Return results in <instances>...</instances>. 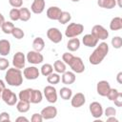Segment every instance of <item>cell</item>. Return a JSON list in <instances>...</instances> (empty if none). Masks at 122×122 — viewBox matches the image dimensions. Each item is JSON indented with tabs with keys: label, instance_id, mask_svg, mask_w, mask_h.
<instances>
[{
	"label": "cell",
	"instance_id": "37",
	"mask_svg": "<svg viewBox=\"0 0 122 122\" xmlns=\"http://www.w3.org/2000/svg\"><path fill=\"white\" fill-rule=\"evenodd\" d=\"M112 46L114 49H120L122 46V39L120 36H113L112 39Z\"/></svg>",
	"mask_w": 122,
	"mask_h": 122
},
{
	"label": "cell",
	"instance_id": "31",
	"mask_svg": "<svg viewBox=\"0 0 122 122\" xmlns=\"http://www.w3.org/2000/svg\"><path fill=\"white\" fill-rule=\"evenodd\" d=\"M13 28H14V25L10 21H5L1 26L2 31L6 34H11V31H12Z\"/></svg>",
	"mask_w": 122,
	"mask_h": 122
},
{
	"label": "cell",
	"instance_id": "35",
	"mask_svg": "<svg viewBox=\"0 0 122 122\" xmlns=\"http://www.w3.org/2000/svg\"><path fill=\"white\" fill-rule=\"evenodd\" d=\"M11 35L14 38H16V39H22L25 36V33H24V31H23L22 29L14 27L13 30H12V31H11Z\"/></svg>",
	"mask_w": 122,
	"mask_h": 122
},
{
	"label": "cell",
	"instance_id": "11",
	"mask_svg": "<svg viewBox=\"0 0 122 122\" xmlns=\"http://www.w3.org/2000/svg\"><path fill=\"white\" fill-rule=\"evenodd\" d=\"M40 75V71L38 70V68H36L35 66H30V67H27L24 69L23 71V76L28 79V80H34L37 79Z\"/></svg>",
	"mask_w": 122,
	"mask_h": 122
},
{
	"label": "cell",
	"instance_id": "2",
	"mask_svg": "<svg viewBox=\"0 0 122 122\" xmlns=\"http://www.w3.org/2000/svg\"><path fill=\"white\" fill-rule=\"evenodd\" d=\"M5 81L8 85L12 87H19L23 83V73L20 69L10 68L5 74Z\"/></svg>",
	"mask_w": 122,
	"mask_h": 122
},
{
	"label": "cell",
	"instance_id": "41",
	"mask_svg": "<svg viewBox=\"0 0 122 122\" xmlns=\"http://www.w3.org/2000/svg\"><path fill=\"white\" fill-rule=\"evenodd\" d=\"M9 4L12 8H21L23 6V0H9Z\"/></svg>",
	"mask_w": 122,
	"mask_h": 122
},
{
	"label": "cell",
	"instance_id": "45",
	"mask_svg": "<svg viewBox=\"0 0 122 122\" xmlns=\"http://www.w3.org/2000/svg\"><path fill=\"white\" fill-rule=\"evenodd\" d=\"M116 81L118 82V84H122V72L119 71L116 75Z\"/></svg>",
	"mask_w": 122,
	"mask_h": 122
},
{
	"label": "cell",
	"instance_id": "19",
	"mask_svg": "<svg viewBox=\"0 0 122 122\" xmlns=\"http://www.w3.org/2000/svg\"><path fill=\"white\" fill-rule=\"evenodd\" d=\"M76 76L75 73L73 71H65L62 73V77H61V81L64 85H71L75 82Z\"/></svg>",
	"mask_w": 122,
	"mask_h": 122
},
{
	"label": "cell",
	"instance_id": "28",
	"mask_svg": "<svg viewBox=\"0 0 122 122\" xmlns=\"http://www.w3.org/2000/svg\"><path fill=\"white\" fill-rule=\"evenodd\" d=\"M19 13H20V19L23 22H27L30 19V10L28 8H20L19 9Z\"/></svg>",
	"mask_w": 122,
	"mask_h": 122
},
{
	"label": "cell",
	"instance_id": "40",
	"mask_svg": "<svg viewBox=\"0 0 122 122\" xmlns=\"http://www.w3.org/2000/svg\"><path fill=\"white\" fill-rule=\"evenodd\" d=\"M103 114H105L106 117H109V116H115V114H116V110H115L113 107H107L106 110L104 111Z\"/></svg>",
	"mask_w": 122,
	"mask_h": 122
},
{
	"label": "cell",
	"instance_id": "24",
	"mask_svg": "<svg viewBox=\"0 0 122 122\" xmlns=\"http://www.w3.org/2000/svg\"><path fill=\"white\" fill-rule=\"evenodd\" d=\"M110 29L112 30H119L122 29V18L119 16L113 17L110 23Z\"/></svg>",
	"mask_w": 122,
	"mask_h": 122
},
{
	"label": "cell",
	"instance_id": "20",
	"mask_svg": "<svg viewBox=\"0 0 122 122\" xmlns=\"http://www.w3.org/2000/svg\"><path fill=\"white\" fill-rule=\"evenodd\" d=\"M10 52V42L7 39L0 40V55L7 56Z\"/></svg>",
	"mask_w": 122,
	"mask_h": 122
},
{
	"label": "cell",
	"instance_id": "6",
	"mask_svg": "<svg viewBox=\"0 0 122 122\" xmlns=\"http://www.w3.org/2000/svg\"><path fill=\"white\" fill-rule=\"evenodd\" d=\"M26 60L32 65H38L41 64L44 61V56L40 51H30L26 55Z\"/></svg>",
	"mask_w": 122,
	"mask_h": 122
},
{
	"label": "cell",
	"instance_id": "21",
	"mask_svg": "<svg viewBox=\"0 0 122 122\" xmlns=\"http://www.w3.org/2000/svg\"><path fill=\"white\" fill-rule=\"evenodd\" d=\"M43 99V94L39 90H34L31 89L30 92V103L31 104H38L42 101Z\"/></svg>",
	"mask_w": 122,
	"mask_h": 122
},
{
	"label": "cell",
	"instance_id": "34",
	"mask_svg": "<svg viewBox=\"0 0 122 122\" xmlns=\"http://www.w3.org/2000/svg\"><path fill=\"white\" fill-rule=\"evenodd\" d=\"M71 13L69 11H62L61 15H60V17L58 18L57 21L60 24H67V23H69L71 21Z\"/></svg>",
	"mask_w": 122,
	"mask_h": 122
},
{
	"label": "cell",
	"instance_id": "46",
	"mask_svg": "<svg viewBox=\"0 0 122 122\" xmlns=\"http://www.w3.org/2000/svg\"><path fill=\"white\" fill-rule=\"evenodd\" d=\"M20 121H25V122H29V119L25 116H19L16 118V122H20Z\"/></svg>",
	"mask_w": 122,
	"mask_h": 122
},
{
	"label": "cell",
	"instance_id": "32",
	"mask_svg": "<svg viewBox=\"0 0 122 122\" xmlns=\"http://www.w3.org/2000/svg\"><path fill=\"white\" fill-rule=\"evenodd\" d=\"M60 80H61V77H60V75H59V73H53V72H51V74H49L48 76H47V81H48V83L49 84H51V85H56V84H58L59 82H60Z\"/></svg>",
	"mask_w": 122,
	"mask_h": 122
},
{
	"label": "cell",
	"instance_id": "36",
	"mask_svg": "<svg viewBox=\"0 0 122 122\" xmlns=\"http://www.w3.org/2000/svg\"><path fill=\"white\" fill-rule=\"evenodd\" d=\"M10 18L12 21H18L20 19V13H19V9L13 8L10 10Z\"/></svg>",
	"mask_w": 122,
	"mask_h": 122
},
{
	"label": "cell",
	"instance_id": "1",
	"mask_svg": "<svg viewBox=\"0 0 122 122\" xmlns=\"http://www.w3.org/2000/svg\"><path fill=\"white\" fill-rule=\"evenodd\" d=\"M108 52H109V45L106 42H101L99 43V45L98 44L96 45V48L91 53L89 57V62L92 65H98L104 60Z\"/></svg>",
	"mask_w": 122,
	"mask_h": 122
},
{
	"label": "cell",
	"instance_id": "50",
	"mask_svg": "<svg viewBox=\"0 0 122 122\" xmlns=\"http://www.w3.org/2000/svg\"><path fill=\"white\" fill-rule=\"evenodd\" d=\"M116 1V5H118L119 8H122V0H115Z\"/></svg>",
	"mask_w": 122,
	"mask_h": 122
},
{
	"label": "cell",
	"instance_id": "9",
	"mask_svg": "<svg viewBox=\"0 0 122 122\" xmlns=\"http://www.w3.org/2000/svg\"><path fill=\"white\" fill-rule=\"evenodd\" d=\"M47 37L49 38L50 41H51L54 44L60 43L63 39L62 33L59 30V29H57V28H50L47 30Z\"/></svg>",
	"mask_w": 122,
	"mask_h": 122
},
{
	"label": "cell",
	"instance_id": "18",
	"mask_svg": "<svg viewBox=\"0 0 122 122\" xmlns=\"http://www.w3.org/2000/svg\"><path fill=\"white\" fill-rule=\"evenodd\" d=\"M61 12H62V10H61L60 8L53 6V7H50L47 10L46 13H47V17L49 19H51V20H58V18L61 15Z\"/></svg>",
	"mask_w": 122,
	"mask_h": 122
},
{
	"label": "cell",
	"instance_id": "27",
	"mask_svg": "<svg viewBox=\"0 0 122 122\" xmlns=\"http://www.w3.org/2000/svg\"><path fill=\"white\" fill-rule=\"evenodd\" d=\"M59 95L64 100H69L72 96V91L68 87H63L59 91Z\"/></svg>",
	"mask_w": 122,
	"mask_h": 122
},
{
	"label": "cell",
	"instance_id": "23",
	"mask_svg": "<svg viewBox=\"0 0 122 122\" xmlns=\"http://www.w3.org/2000/svg\"><path fill=\"white\" fill-rule=\"evenodd\" d=\"M97 5L100 8L112 10L116 6V1L115 0H97Z\"/></svg>",
	"mask_w": 122,
	"mask_h": 122
},
{
	"label": "cell",
	"instance_id": "3",
	"mask_svg": "<svg viewBox=\"0 0 122 122\" xmlns=\"http://www.w3.org/2000/svg\"><path fill=\"white\" fill-rule=\"evenodd\" d=\"M84 30V26L80 23H71L67 26L65 35L68 38H73L80 35Z\"/></svg>",
	"mask_w": 122,
	"mask_h": 122
},
{
	"label": "cell",
	"instance_id": "42",
	"mask_svg": "<svg viewBox=\"0 0 122 122\" xmlns=\"http://www.w3.org/2000/svg\"><path fill=\"white\" fill-rule=\"evenodd\" d=\"M4 121H8V122L10 121V113L7 112H3L0 113V122H4Z\"/></svg>",
	"mask_w": 122,
	"mask_h": 122
},
{
	"label": "cell",
	"instance_id": "43",
	"mask_svg": "<svg viewBox=\"0 0 122 122\" xmlns=\"http://www.w3.org/2000/svg\"><path fill=\"white\" fill-rule=\"evenodd\" d=\"M113 102L116 107H122V92H118V94L115 97V99L113 100Z\"/></svg>",
	"mask_w": 122,
	"mask_h": 122
},
{
	"label": "cell",
	"instance_id": "38",
	"mask_svg": "<svg viewBox=\"0 0 122 122\" xmlns=\"http://www.w3.org/2000/svg\"><path fill=\"white\" fill-rule=\"evenodd\" d=\"M9 66H10L9 60L7 58H5L4 56L3 57H0V71L8 70L9 69Z\"/></svg>",
	"mask_w": 122,
	"mask_h": 122
},
{
	"label": "cell",
	"instance_id": "12",
	"mask_svg": "<svg viewBox=\"0 0 122 122\" xmlns=\"http://www.w3.org/2000/svg\"><path fill=\"white\" fill-rule=\"evenodd\" d=\"M25 64H26V56L23 52L21 51H17L14 53V55L12 56V65L14 68L17 69H24L25 68Z\"/></svg>",
	"mask_w": 122,
	"mask_h": 122
},
{
	"label": "cell",
	"instance_id": "33",
	"mask_svg": "<svg viewBox=\"0 0 122 122\" xmlns=\"http://www.w3.org/2000/svg\"><path fill=\"white\" fill-rule=\"evenodd\" d=\"M40 72L42 75L44 76H48L49 74H51V72H53V67L51 65V64H43L41 69H40Z\"/></svg>",
	"mask_w": 122,
	"mask_h": 122
},
{
	"label": "cell",
	"instance_id": "25",
	"mask_svg": "<svg viewBox=\"0 0 122 122\" xmlns=\"http://www.w3.org/2000/svg\"><path fill=\"white\" fill-rule=\"evenodd\" d=\"M32 48H33V51H42L45 48V42H44V39L42 37H36L34 38L33 42H32Z\"/></svg>",
	"mask_w": 122,
	"mask_h": 122
},
{
	"label": "cell",
	"instance_id": "4",
	"mask_svg": "<svg viewBox=\"0 0 122 122\" xmlns=\"http://www.w3.org/2000/svg\"><path fill=\"white\" fill-rule=\"evenodd\" d=\"M67 65H69L70 68L71 69V71H72L73 72H76V73H82V72L85 71L84 62H83V60H82L80 57H78V56H73V55H72Z\"/></svg>",
	"mask_w": 122,
	"mask_h": 122
},
{
	"label": "cell",
	"instance_id": "26",
	"mask_svg": "<svg viewBox=\"0 0 122 122\" xmlns=\"http://www.w3.org/2000/svg\"><path fill=\"white\" fill-rule=\"evenodd\" d=\"M30 103L28 101H24V100H19L16 103V109L19 112L25 113L30 110Z\"/></svg>",
	"mask_w": 122,
	"mask_h": 122
},
{
	"label": "cell",
	"instance_id": "15",
	"mask_svg": "<svg viewBox=\"0 0 122 122\" xmlns=\"http://www.w3.org/2000/svg\"><path fill=\"white\" fill-rule=\"evenodd\" d=\"M110 90H111V85L106 80H101L96 85V92L101 96H106Z\"/></svg>",
	"mask_w": 122,
	"mask_h": 122
},
{
	"label": "cell",
	"instance_id": "49",
	"mask_svg": "<svg viewBox=\"0 0 122 122\" xmlns=\"http://www.w3.org/2000/svg\"><path fill=\"white\" fill-rule=\"evenodd\" d=\"M5 22V17H4V15L0 12V28H1V26H2V24Z\"/></svg>",
	"mask_w": 122,
	"mask_h": 122
},
{
	"label": "cell",
	"instance_id": "22",
	"mask_svg": "<svg viewBox=\"0 0 122 122\" xmlns=\"http://www.w3.org/2000/svg\"><path fill=\"white\" fill-rule=\"evenodd\" d=\"M80 48V40L76 37L71 38L67 43V49L70 51H76Z\"/></svg>",
	"mask_w": 122,
	"mask_h": 122
},
{
	"label": "cell",
	"instance_id": "8",
	"mask_svg": "<svg viewBox=\"0 0 122 122\" xmlns=\"http://www.w3.org/2000/svg\"><path fill=\"white\" fill-rule=\"evenodd\" d=\"M44 92V96L46 97L47 101L49 103H56L57 101V92H56V89L51 86V85H49V86H46L43 90Z\"/></svg>",
	"mask_w": 122,
	"mask_h": 122
},
{
	"label": "cell",
	"instance_id": "39",
	"mask_svg": "<svg viewBox=\"0 0 122 122\" xmlns=\"http://www.w3.org/2000/svg\"><path fill=\"white\" fill-rule=\"evenodd\" d=\"M118 92H118L116 89H112V88H111V90L109 91V92H108V94H107L106 96L108 97V99H109V100L113 101V100L115 99V97L117 96Z\"/></svg>",
	"mask_w": 122,
	"mask_h": 122
},
{
	"label": "cell",
	"instance_id": "17",
	"mask_svg": "<svg viewBox=\"0 0 122 122\" xmlns=\"http://www.w3.org/2000/svg\"><path fill=\"white\" fill-rule=\"evenodd\" d=\"M98 39L93 36L92 33H88V34H85L84 37L82 38V42L84 44V46L88 47V48H93V47H96V45L98 44Z\"/></svg>",
	"mask_w": 122,
	"mask_h": 122
},
{
	"label": "cell",
	"instance_id": "7",
	"mask_svg": "<svg viewBox=\"0 0 122 122\" xmlns=\"http://www.w3.org/2000/svg\"><path fill=\"white\" fill-rule=\"evenodd\" d=\"M92 34L98 40H106L109 37V31L101 25H94L92 29Z\"/></svg>",
	"mask_w": 122,
	"mask_h": 122
},
{
	"label": "cell",
	"instance_id": "47",
	"mask_svg": "<svg viewBox=\"0 0 122 122\" xmlns=\"http://www.w3.org/2000/svg\"><path fill=\"white\" fill-rule=\"evenodd\" d=\"M107 121L108 122H118V119L115 118L114 116H109L107 117Z\"/></svg>",
	"mask_w": 122,
	"mask_h": 122
},
{
	"label": "cell",
	"instance_id": "30",
	"mask_svg": "<svg viewBox=\"0 0 122 122\" xmlns=\"http://www.w3.org/2000/svg\"><path fill=\"white\" fill-rule=\"evenodd\" d=\"M30 92H31V88H28V89H25V90L20 91V92H19V94H18L19 100H24V101L30 102Z\"/></svg>",
	"mask_w": 122,
	"mask_h": 122
},
{
	"label": "cell",
	"instance_id": "29",
	"mask_svg": "<svg viewBox=\"0 0 122 122\" xmlns=\"http://www.w3.org/2000/svg\"><path fill=\"white\" fill-rule=\"evenodd\" d=\"M53 70L57 72V73H63L66 71L67 68H66V64L61 61V60H56L53 64Z\"/></svg>",
	"mask_w": 122,
	"mask_h": 122
},
{
	"label": "cell",
	"instance_id": "48",
	"mask_svg": "<svg viewBox=\"0 0 122 122\" xmlns=\"http://www.w3.org/2000/svg\"><path fill=\"white\" fill-rule=\"evenodd\" d=\"M5 88H6V87H5V83H4V81L0 79V98H1V93H2V91H3Z\"/></svg>",
	"mask_w": 122,
	"mask_h": 122
},
{
	"label": "cell",
	"instance_id": "14",
	"mask_svg": "<svg viewBox=\"0 0 122 122\" xmlns=\"http://www.w3.org/2000/svg\"><path fill=\"white\" fill-rule=\"evenodd\" d=\"M85 102H86V97L82 92H77L74 95H72L71 98V104L73 108H80L85 104Z\"/></svg>",
	"mask_w": 122,
	"mask_h": 122
},
{
	"label": "cell",
	"instance_id": "16",
	"mask_svg": "<svg viewBox=\"0 0 122 122\" xmlns=\"http://www.w3.org/2000/svg\"><path fill=\"white\" fill-rule=\"evenodd\" d=\"M45 6H46L45 0H33L30 6V10L35 14H40L44 11Z\"/></svg>",
	"mask_w": 122,
	"mask_h": 122
},
{
	"label": "cell",
	"instance_id": "51",
	"mask_svg": "<svg viewBox=\"0 0 122 122\" xmlns=\"http://www.w3.org/2000/svg\"><path fill=\"white\" fill-rule=\"evenodd\" d=\"M71 1H72V2H79L80 0H71Z\"/></svg>",
	"mask_w": 122,
	"mask_h": 122
},
{
	"label": "cell",
	"instance_id": "10",
	"mask_svg": "<svg viewBox=\"0 0 122 122\" xmlns=\"http://www.w3.org/2000/svg\"><path fill=\"white\" fill-rule=\"evenodd\" d=\"M89 110H90V112L92 114V116L95 119L97 118H100L102 115H103V112H104V110H103V107L102 105L99 103V102H92L89 106Z\"/></svg>",
	"mask_w": 122,
	"mask_h": 122
},
{
	"label": "cell",
	"instance_id": "13",
	"mask_svg": "<svg viewBox=\"0 0 122 122\" xmlns=\"http://www.w3.org/2000/svg\"><path fill=\"white\" fill-rule=\"evenodd\" d=\"M40 113H41L43 119L50 120V119H52V118L56 117V115H57V109L54 106H47L44 109H42Z\"/></svg>",
	"mask_w": 122,
	"mask_h": 122
},
{
	"label": "cell",
	"instance_id": "44",
	"mask_svg": "<svg viewBox=\"0 0 122 122\" xmlns=\"http://www.w3.org/2000/svg\"><path fill=\"white\" fill-rule=\"evenodd\" d=\"M44 119L41 115V113H33L31 118H30V121L31 122H42Z\"/></svg>",
	"mask_w": 122,
	"mask_h": 122
},
{
	"label": "cell",
	"instance_id": "5",
	"mask_svg": "<svg viewBox=\"0 0 122 122\" xmlns=\"http://www.w3.org/2000/svg\"><path fill=\"white\" fill-rule=\"evenodd\" d=\"M1 98L2 100L9 106H14L17 101H18V98H17V95L10 89H7L5 88L3 91H2V93H1Z\"/></svg>",
	"mask_w": 122,
	"mask_h": 122
}]
</instances>
